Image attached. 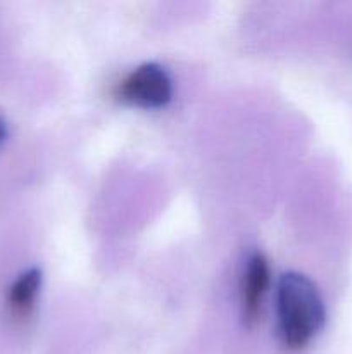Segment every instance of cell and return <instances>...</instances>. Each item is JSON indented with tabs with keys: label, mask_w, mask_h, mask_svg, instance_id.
<instances>
[{
	"label": "cell",
	"mask_w": 352,
	"mask_h": 354,
	"mask_svg": "<svg viewBox=\"0 0 352 354\" xmlns=\"http://www.w3.org/2000/svg\"><path fill=\"white\" fill-rule=\"evenodd\" d=\"M326 320L323 297L306 275L290 272L276 286L278 335L286 349L300 351L316 339Z\"/></svg>",
	"instance_id": "obj_1"
},
{
	"label": "cell",
	"mask_w": 352,
	"mask_h": 354,
	"mask_svg": "<svg viewBox=\"0 0 352 354\" xmlns=\"http://www.w3.org/2000/svg\"><path fill=\"white\" fill-rule=\"evenodd\" d=\"M116 93L124 102L147 109H159L171 102L173 80L162 66L145 62L121 80Z\"/></svg>",
	"instance_id": "obj_2"
},
{
	"label": "cell",
	"mask_w": 352,
	"mask_h": 354,
	"mask_svg": "<svg viewBox=\"0 0 352 354\" xmlns=\"http://www.w3.org/2000/svg\"><path fill=\"white\" fill-rule=\"evenodd\" d=\"M269 282H271V270L268 259L261 252H254L245 263L240 282L242 315L247 324H254L261 317Z\"/></svg>",
	"instance_id": "obj_3"
},
{
	"label": "cell",
	"mask_w": 352,
	"mask_h": 354,
	"mask_svg": "<svg viewBox=\"0 0 352 354\" xmlns=\"http://www.w3.org/2000/svg\"><path fill=\"white\" fill-rule=\"evenodd\" d=\"M41 286L40 270L31 268L19 275L9 289V308L14 317L23 318L31 313Z\"/></svg>",
	"instance_id": "obj_4"
},
{
	"label": "cell",
	"mask_w": 352,
	"mask_h": 354,
	"mask_svg": "<svg viewBox=\"0 0 352 354\" xmlns=\"http://www.w3.org/2000/svg\"><path fill=\"white\" fill-rule=\"evenodd\" d=\"M3 137H6V127H3L2 120H0V142L3 140Z\"/></svg>",
	"instance_id": "obj_5"
}]
</instances>
